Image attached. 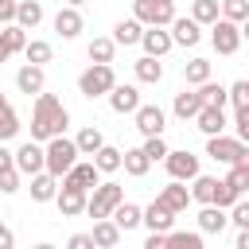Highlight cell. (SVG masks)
Masks as SVG:
<instances>
[{
  "label": "cell",
  "instance_id": "cell-16",
  "mask_svg": "<svg viewBox=\"0 0 249 249\" xmlns=\"http://www.w3.org/2000/svg\"><path fill=\"white\" fill-rule=\"evenodd\" d=\"M105 97H109V109H113V113H121V117H124V113H132V109L140 105V89H136V86H121V82H113Z\"/></svg>",
  "mask_w": 249,
  "mask_h": 249
},
{
  "label": "cell",
  "instance_id": "cell-19",
  "mask_svg": "<svg viewBox=\"0 0 249 249\" xmlns=\"http://www.w3.org/2000/svg\"><path fill=\"white\" fill-rule=\"evenodd\" d=\"M16 89L19 93H39V89H47V74H43V66H35V62H23L19 70H16Z\"/></svg>",
  "mask_w": 249,
  "mask_h": 249
},
{
  "label": "cell",
  "instance_id": "cell-38",
  "mask_svg": "<svg viewBox=\"0 0 249 249\" xmlns=\"http://www.w3.org/2000/svg\"><path fill=\"white\" fill-rule=\"evenodd\" d=\"M195 89H198L202 105H222V109H226V86H218V82H210V78H206V82H198Z\"/></svg>",
  "mask_w": 249,
  "mask_h": 249
},
{
  "label": "cell",
  "instance_id": "cell-25",
  "mask_svg": "<svg viewBox=\"0 0 249 249\" xmlns=\"http://www.w3.org/2000/svg\"><path fill=\"white\" fill-rule=\"evenodd\" d=\"M16 23L23 31H35L43 23V4L39 0H16Z\"/></svg>",
  "mask_w": 249,
  "mask_h": 249
},
{
  "label": "cell",
  "instance_id": "cell-2",
  "mask_svg": "<svg viewBox=\"0 0 249 249\" xmlns=\"http://www.w3.org/2000/svg\"><path fill=\"white\" fill-rule=\"evenodd\" d=\"M78 160V144L66 136V132H58V136H51V140H43V167L54 175V179H62L66 171H70V163Z\"/></svg>",
  "mask_w": 249,
  "mask_h": 249
},
{
  "label": "cell",
  "instance_id": "cell-24",
  "mask_svg": "<svg viewBox=\"0 0 249 249\" xmlns=\"http://www.w3.org/2000/svg\"><path fill=\"white\" fill-rule=\"evenodd\" d=\"M27 179H31V187H27V191H31V198H35V202H51V198H54L58 179H54L47 167H43V171H35V175H27Z\"/></svg>",
  "mask_w": 249,
  "mask_h": 249
},
{
  "label": "cell",
  "instance_id": "cell-6",
  "mask_svg": "<svg viewBox=\"0 0 249 249\" xmlns=\"http://www.w3.org/2000/svg\"><path fill=\"white\" fill-rule=\"evenodd\" d=\"M241 35H245V27L233 23V19H226V16H218V19L210 23V43H214V51L226 54V58L241 51Z\"/></svg>",
  "mask_w": 249,
  "mask_h": 249
},
{
  "label": "cell",
  "instance_id": "cell-49",
  "mask_svg": "<svg viewBox=\"0 0 249 249\" xmlns=\"http://www.w3.org/2000/svg\"><path fill=\"white\" fill-rule=\"evenodd\" d=\"M70 249H93V237L89 233H74L70 237Z\"/></svg>",
  "mask_w": 249,
  "mask_h": 249
},
{
  "label": "cell",
  "instance_id": "cell-56",
  "mask_svg": "<svg viewBox=\"0 0 249 249\" xmlns=\"http://www.w3.org/2000/svg\"><path fill=\"white\" fill-rule=\"evenodd\" d=\"M0 105H8V97H4V93H0Z\"/></svg>",
  "mask_w": 249,
  "mask_h": 249
},
{
  "label": "cell",
  "instance_id": "cell-36",
  "mask_svg": "<svg viewBox=\"0 0 249 249\" xmlns=\"http://www.w3.org/2000/svg\"><path fill=\"white\" fill-rule=\"evenodd\" d=\"M191 19H195L198 27H210V23L218 19V0H195V4H191Z\"/></svg>",
  "mask_w": 249,
  "mask_h": 249
},
{
  "label": "cell",
  "instance_id": "cell-29",
  "mask_svg": "<svg viewBox=\"0 0 249 249\" xmlns=\"http://www.w3.org/2000/svg\"><path fill=\"white\" fill-rule=\"evenodd\" d=\"M202 237H206V233H198V230L187 233V230H175V226H171V230L163 233V249H167V245H171V249H202Z\"/></svg>",
  "mask_w": 249,
  "mask_h": 249
},
{
  "label": "cell",
  "instance_id": "cell-8",
  "mask_svg": "<svg viewBox=\"0 0 249 249\" xmlns=\"http://www.w3.org/2000/svg\"><path fill=\"white\" fill-rule=\"evenodd\" d=\"M132 121H136V132L140 136H160L167 128V113L160 105H144V101L132 109Z\"/></svg>",
  "mask_w": 249,
  "mask_h": 249
},
{
  "label": "cell",
  "instance_id": "cell-1",
  "mask_svg": "<svg viewBox=\"0 0 249 249\" xmlns=\"http://www.w3.org/2000/svg\"><path fill=\"white\" fill-rule=\"evenodd\" d=\"M66 124H70V113H66V105L54 97V93H47V89H39L35 93V105H31V140H51V136H58V132H66Z\"/></svg>",
  "mask_w": 249,
  "mask_h": 249
},
{
  "label": "cell",
  "instance_id": "cell-14",
  "mask_svg": "<svg viewBox=\"0 0 249 249\" xmlns=\"http://www.w3.org/2000/svg\"><path fill=\"white\" fill-rule=\"evenodd\" d=\"M156 202H160V206H167L171 214H183V210L191 206V191H187V183H183V179H171L167 187H160Z\"/></svg>",
  "mask_w": 249,
  "mask_h": 249
},
{
  "label": "cell",
  "instance_id": "cell-10",
  "mask_svg": "<svg viewBox=\"0 0 249 249\" xmlns=\"http://www.w3.org/2000/svg\"><path fill=\"white\" fill-rule=\"evenodd\" d=\"M12 163H16L19 175H35V171H43V144H39V140H23V144L12 152Z\"/></svg>",
  "mask_w": 249,
  "mask_h": 249
},
{
  "label": "cell",
  "instance_id": "cell-31",
  "mask_svg": "<svg viewBox=\"0 0 249 249\" xmlns=\"http://www.w3.org/2000/svg\"><path fill=\"white\" fill-rule=\"evenodd\" d=\"M93 167H97L101 175H113V171H121V148H113V144H101V148L93 152Z\"/></svg>",
  "mask_w": 249,
  "mask_h": 249
},
{
  "label": "cell",
  "instance_id": "cell-35",
  "mask_svg": "<svg viewBox=\"0 0 249 249\" xmlns=\"http://www.w3.org/2000/svg\"><path fill=\"white\" fill-rule=\"evenodd\" d=\"M210 78V58H191V62H183V82L187 86H198V82H206Z\"/></svg>",
  "mask_w": 249,
  "mask_h": 249
},
{
  "label": "cell",
  "instance_id": "cell-42",
  "mask_svg": "<svg viewBox=\"0 0 249 249\" xmlns=\"http://www.w3.org/2000/svg\"><path fill=\"white\" fill-rule=\"evenodd\" d=\"M0 35H4V43H8V51H12V54H19V51H23V43H27V31H23L19 23H4V31H0Z\"/></svg>",
  "mask_w": 249,
  "mask_h": 249
},
{
  "label": "cell",
  "instance_id": "cell-44",
  "mask_svg": "<svg viewBox=\"0 0 249 249\" xmlns=\"http://www.w3.org/2000/svg\"><path fill=\"white\" fill-rule=\"evenodd\" d=\"M140 152L152 160V163H160L163 156H167V140H163V132L160 136H144V144H140Z\"/></svg>",
  "mask_w": 249,
  "mask_h": 249
},
{
  "label": "cell",
  "instance_id": "cell-28",
  "mask_svg": "<svg viewBox=\"0 0 249 249\" xmlns=\"http://www.w3.org/2000/svg\"><path fill=\"white\" fill-rule=\"evenodd\" d=\"M109 218L117 222V230H121V233H128V230H136V226H140V206L121 198V202L113 206V214H109Z\"/></svg>",
  "mask_w": 249,
  "mask_h": 249
},
{
  "label": "cell",
  "instance_id": "cell-15",
  "mask_svg": "<svg viewBox=\"0 0 249 249\" xmlns=\"http://www.w3.org/2000/svg\"><path fill=\"white\" fill-rule=\"evenodd\" d=\"M167 27H171L167 35H171V43H175V47H195V43L202 39V27H198L191 16H175Z\"/></svg>",
  "mask_w": 249,
  "mask_h": 249
},
{
  "label": "cell",
  "instance_id": "cell-21",
  "mask_svg": "<svg viewBox=\"0 0 249 249\" xmlns=\"http://www.w3.org/2000/svg\"><path fill=\"white\" fill-rule=\"evenodd\" d=\"M226 226H230L226 210L214 206V202H202V210H198V233H222Z\"/></svg>",
  "mask_w": 249,
  "mask_h": 249
},
{
  "label": "cell",
  "instance_id": "cell-46",
  "mask_svg": "<svg viewBox=\"0 0 249 249\" xmlns=\"http://www.w3.org/2000/svg\"><path fill=\"white\" fill-rule=\"evenodd\" d=\"M233 136L249 140V109H233Z\"/></svg>",
  "mask_w": 249,
  "mask_h": 249
},
{
  "label": "cell",
  "instance_id": "cell-7",
  "mask_svg": "<svg viewBox=\"0 0 249 249\" xmlns=\"http://www.w3.org/2000/svg\"><path fill=\"white\" fill-rule=\"evenodd\" d=\"M132 19H140L144 27H167L175 19V4L171 0H132Z\"/></svg>",
  "mask_w": 249,
  "mask_h": 249
},
{
  "label": "cell",
  "instance_id": "cell-23",
  "mask_svg": "<svg viewBox=\"0 0 249 249\" xmlns=\"http://www.w3.org/2000/svg\"><path fill=\"white\" fill-rule=\"evenodd\" d=\"M132 74H136V82H144V86H160V82H163V62L152 58V54H144V58L132 62Z\"/></svg>",
  "mask_w": 249,
  "mask_h": 249
},
{
  "label": "cell",
  "instance_id": "cell-17",
  "mask_svg": "<svg viewBox=\"0 0 249 249\" xmlns=\"http://www.w3.org/2000/svg\"><path fill=\"white\" fill-rule=\"evenodd\" d=\"M195 128L202 132V136H214V132H226V109L222 105H202L195 117Z\"/></svg>",
  "mask_w": 249,
  "mask_h": 249
},
{
  "label": "cell",
  "instance_id": "cell-37",
  "mask_svg": "<svg viewBox=\"0 0 249 249\" xmlns=\"http://www.w3.org/2000/svg\"><path fill=\"white\" fill-rule=\"evenodd\" d=\"M86 54H89V62H113V54H117V43L113 39H93L89 47H86Z\"/></svg>",
  "mask_w": 249,
  "mask_h": 249
},
{
  "label": "cell",
  "instance_id": "cell-39",
  "mask_svg": "<svg viewBox=\"0 0 249 249\" xmlns=\"http://www.w3.org/2000/svg\"><path fill=\"white\" fill-rule=\"evenodd\" d=\"M226 183H230L237 195H245V191H249V160H241V163H230V171H226Z\"/></svg>",
  "mask_w": 249,
  "mask_h": 249
},
{
  "label": "cell",
  "instance_id": "cell-40",
  "mask_svg": "<svg viewBox=\"0 0 249 249\" xmlns=\"http://www.w3.org/2000/svg\"><path fill=\"white\" fill-rule=\"evenodd\" d=\"M218 16H226L233 23H245L249 19V0H218Z\"/></svg>",
  "mask_w": 249,
  "mask_h": 249
},
{
  "label": "cell",
  "instance_id": "cell-45",
  "mask_svg": "<svg viewBox=\"0 0 249 249\" xmlns=\"http://www.w3.org/2000/svg\"><path fill=\"white\" fill-rule=\"evenodd\" d=\"M237 198H241V195H237L226 179H218V187H214V206H222V210H226V206H233Z\"/></svg>",
  "mask_w": 249,
  "mask_h": 249
},
{
  "label": "cell",
  "instance_id": "cell-54",
  "mask_svg": "<svg viewBox=\"0 0 249 249\" xmlns=\"http://www.w3.org/2000/svg\"><path fill=\"white\" fill-rule=\"evenodd\" d=\"M12 58V51H8V43H4V35H0V62H8Z\"/></svg>",
  "mask_w": 249,
  "mask_h": 249
},
{
  "label": "cell",
  "instance_id": "cell-11",
  "mask_svg": "<svg viewBox=\"0 0 249 249\" xmlns=\"http://www.w3.org/2000/svg\"><path fill=\"white\" fill-rule=\"evenodd\" d=\"M58 183H66V187H82V191H89V187H97L101 183V171L93 167V160H74L70 163V171L58 179Z\"/></svg>",
  "mask_w": 249,
  "mask_h": 249
},
{
  "label": "cell",
  "instance_id": "cell-47",
  "mask_svg": "<svg viewBox=\"0 0 249 249\" xmlns=\"http://www.w3.org/2000/svg\"><path fill=\"white\" fill-rule=\"evenodd\" d=\"M16 191H19V171L16 167L0 171V195H16Z\"/></svg>",
  "mask_w": 249,
  "mask_h": 249
},
{
  "label": "cell",
  "instance_id": "cell-9",
  "mask_svg": "<svg viewBox=\"0 0 249 249\" xmlns=\"http://www.w3.org/2000/svg\"><path fill=\"white\" fill-rule=\"evenodd\" d=\"M160 163L167 167V175H171V179H183V183L198 175V156H195V152H187V148H179V152H171V148H167V156H163Z\"/></svg>",
  "mask_w": 249,
  "mask_h": 249
},
{
  "label": "cell",
  "instance_id": "cell-26",
  "mask_svg": "<svg viewBox=\"0 0 249 249\" xmlns=\"http://www.w3.org/2000/svg\"><path fill=\"white\" fill-rule=\"evenodd\" d=\"M198 109H202V97H198V89H195V86H191V89H183V93H175V101H171V113H175L179 121H191Z\"/></svg>",
  "mask_w": 249,
  "mask_h": 249
},
{
  "label": "cell",
  "instance_id": "cell-53",
  "mask_svg": "<svg viewBox=\"0 0 249 249\" xmlns=\"http://www.w3.org/2000/svg\"><path fill=\"white\" fill-rule=\"evenodd\" d=\"M8 167H16V163H12V152H8L4 140H0V171H8Z\"/></svg>",
  "mask_w": 249,
  "mask_h": 249
},
{
  "label": "cell",
  "instance_id": "cell-51",
  "mask_svg": "<svg viewBox=\"0 0 249 249\" xmlns=\"http://www.w3.org/2000/svg\"><path fill=\"white\" fill-rule=\"evenodd\" d=\"M12 245H16V237H12V230L0 222V249H12Z\"/></svg>",
  "mask_w": 249,
  "mask_h": 249
},
{
  "label": "cell",
  "instance_id": "cell-52",
  "mask_svg": "<svg viewBox=\"0 0 249 249\" xmlns=\"http://www.w3.org/2000/svg\"><path fill=\"white\" fill-rule=\"evenodd\" d=\"M233 245H237V249H249V226H241V230H237V237H233Z\"/></svg>",
  "mask_w": 249,
  "mask_h": 249
},
{
  "label": "cell",
  "instance_id": "cell-48",
  "mask_svg": "<svg viewBox=\"0 0 249 249\" xmlns=\"http://www.w3.org/2000/svg\"><path fill=\"white\" fill-rule=\"evenodd\" d=\"M16 23V0H0V27Z\"/></svg>",
  "mask_w": 249,
  "mask_h": 249
},
{
  "label": "cell",
  "instance_id": "cell-5",
  "mask_svg": "<svg viewBox=\"0 0 249 249\" xmlns=\"http://www.w3.org/2000/svg\"><path fill=\"white\" fill-rule=\"evenodd\" d=\"M206 156L214 160V163H241V160H249V148H245V140H237V136H226V132H214V136H206Z\"/></svg>",
  "mask_w": 249,
  "mask_h": 249
},
{
  "label": "cell",
  "instance_id": "cell-41",
  "mask_svg": "<svg viewBox=\"0 0 249 249\" xmlns=\"http://www.w3.org/2000/svg\"><path fill=\"white\" fill-rule=\"evenodd\" d=\"M19 132V113L12 105H0V140H12Z\"/></svg>",
  "mask_w": 249,
  "mask_h": 249
},
{
  "label": "cell",
  "instance_id": "cell-55",
  "mask_svg": "<svg viewBox=\"0 0 249 249\" xmlns=\"http://www.w3.org/2000/svg\"><path fill=\"white\" fill-rule=\"evenodd\" d=\"M66 4H70V8H82V4H86V0H66Z\"/></svg>",
  "mask_w": 249,
  "mask_h": 249
},
{
  "label": "cell",
  "instance_id": "cell-34",
  "mask_svg": "<svg viewBox=\"0 0 249 249\" xmlns=\"http://www.w3.org/2000/svg\"><path fill=\"white\" fill-rule=\"evenodd\" d=\"M51 54H54V51H51V43H47V39H27V43H23V58H27V62H35V66L51 62Z\"/></svg>",
  "mask_w": 249,
  "mask_h": 249
},
{
  "label": "cell",
  "instance_id": "cell-13",
  "mask_svg": "<svg viewBox=\"0 0 249 249\" xmlns=\"http://www.w3.org/2000/svg\"><path fill=\"white\" fill-rule=\"evenodd\" d=\"M51 27H54V35H58V39H78V35H82V27H86V19H82V12H78V8H70V4H66V8H58V12H54Z\"/></svg>",
  "mask_w": 249,
  "mask_h": 249
},
{
  "label": "cell",
  "instance_id": "cell-4",
  "mask_svg": "<svg viewBox=\"0 0 249 249\" xmlns=\"http://www.w3.org/2000/svg\"><path fill=\"white\" fill-rule=\"evenodd\" d=\"M113 82H117V74H113L109 62H89V66L78 74V93L93 101V97H105Z\"/></svg>",
  "mask_w": 249,
  "mask_h": 249
},
{
  "label": "cell",
  "instance_id": "cell-33",
  "mask_svg": "<svg viewBox=\"0 0 249 249\" xmlns=\"http://www.w3.org/2000/svg\"><path fill=\"white\" fill-rule=\"evenodd\" d=\"M74 144H78V156H93V152L105 144V136H101V128H97V124H86V128L74 136Z\"/></svg>",
  "mask_w": 249,
  "mask_h": 249
},
{
  "label": "cell",
  "instance_id": "cell-20",
  "mask_svg": "<svg viewBox=\"0 0 249 249\" xmlns=\"http://www.w3.org/2000/svg\"><path fill=\"white\" fill-rule=\"evenodd\" d=\"M140 226H148V230H156V233H167L171 226H175V214L167 210V206H160L156 198L140 210Z\"/></svg>",
  "mask_w": 249,
  "mask_h": 249
},
{
  "label": "cell",
  "instance_id": "cell-22",
  "mask_svg": "<svg viewBox=\"0 0 249 249\" xmlns=\"http://www.w3.org/2000/svg\"><path fill=\"white\" fill-rule=\"evenodd\" d=\"M89 237H93V245H97V249H113V245H121V237H124V233L117 230V222H113V218H93V233H89Z\"/></svg>",
  "mask_w": 249,
  "mask_h": 249
},
{
  "label": "cell",
  "instance_id": "cell-43",
  "mask_svg": "<svg viewBox=\"0 0 249 249\" xmlns=\"http://www.w3.org/2000/svg\"><path fill=\"white\" fill-rule=\"evenodd\" d=\"M226 105H233V109H249V82H245V78L233 82V86L226 89Z\"/></svg>",
  "mask_w": 249,
  "mask_h": 249
},
{
  "label": "cell",
  "instance_id": "cell-18",
  "mask_svg": "<svg viewBox=\"0 0 249 249\" xmlns=\"http://www.w3.org/2000/svg\"><path fill=\"white\" fill-rule=\"evenodd\" d=\"M140 47H144V54H152V58H163L175 43H171V35H167V27H144L140 31Z\"/></svg>",
  "mask_w": 249,
  "mask_h": 249
},
{
  "label": "cell",
  "instance_id": "cell-27",
  "mask_svg": "<svg viewBox=\"0 0 249 249\" xmlns=\"http://www.w3.org/2000/svg\"><path fill=\"white\" fill-rule=\"evenodd\" d=\"M121 167H124V175L144 179V175H148V167H152V160H148L140 148H124V152H121Z\"/></svg>",
  "mask_w": 249,
  "mask_h": 249
},
{
  "label": "cell",
  "instance_id": "cell-30",
  "mask_svg": "<svg viewBox=\"0 0 249 249\" xmlns=\"http://www.w3.org/2000/svg\"><path fill=\"white\" fill-rule=\"evenodd\" d=\"M140 31H144V23H140V19H121V23L113 27V35H109V39H113L117 47H132V43H140Z\"/></svg>",
  "mask_w": 249,
  "mask_h": 249
},
{
  "label": "cell",
  "instance_id": "cell-12",
  "mask_svg": "<svg viewBox=\"0 0 249 249\" xmlns=\"http://www.w3.org/2000/svg\"><path fill=\"white\" fill-rule=\"evenodd\" d=\"M51 202L58 206L62 218H78V214H86V191H82V187H66V183H62V187L54 191Z\"/></svg>",
  "mask_w": 249,
  "mask_h": 249
},
{
  "label": "cell",
  "instance_id": "cell-50",
  "mask_svg": "<svg viewBox=\"0 0 249 249\" xmlns=\"http://www.w3.org/2000/svg\"><path fill=\"white\" fill-rule=\"evenodd\" d=\"M144 249H163V233L148 230V237H144Z\"/></svg>",
  "mask_w": 249,
  "mask_h": 249
},
{
  "label": "cell",
  "instance_id": "cell-3",
  "mask_svg": "<svg viewBox=\"0 0 249 249\" xmlns=\"http://www.w3.org/2000/svg\"><path fill=\"white\" fill-rule=\"evenodd\" d=\"M121 198H124V187L113 183V179H105V183H97V187L86 191V214L89 218H109Z\"/></svg>",
  "mask_w": 249,
  "mask_h": 249
},
{
  "label": "cell",
  "instance_id": "cell-32",
  "mask_svg": "<svg viewBox=\"0 0 249 249\" xmlns=\"http://www.w3.org/2000/svg\"><path fill=\"white\" fill-rule=\"evenodd\" d=\"M187 183H191V187H187V191H191V202H214V187H218L214 175H202V171H198V175L187 179Z\"/></svg>",
  "mask_w": 249,
  "mask_h": 249
}]
</instances>
